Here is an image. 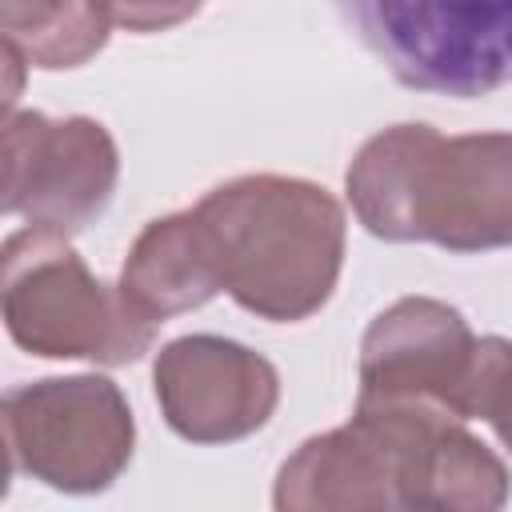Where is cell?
Wrapping results in <instances>:
<instances>
[{
	"instance_id": "7a4b0ae2",
	"label": "cell",
	"mask_w": 512,
	"mask_h": 512,
	"mask_svg": "<svg viewBox=\"0 0 512 512\" xmlns=\"http://www.w3.org/2000/svg\"><path fill=\"white\" fill-rule=\"evenodd\" d=\"M344 188L356 220L380 240L512 248V132L444 136L432 124H392L360 144Z\"/></svg>"
},
{
	"instance_id": "6da1fadb",
	"label": "cell",
	"mask_w": 512,
	"mask_h": 512,
	"mask_svg": "<svg viewBox=\"0 0 512 512\" xmlns=\"http://www.w3.org/2000/svg\"><path fill=\"white\" fill-rule=\"evenodd\" d=\"M508 500L504 460L436 404L356 400L348 424L304 440L276 472L280 512L448 508L492 512Z\"/></svg>"
},
{
	"instance_id": "8992f818",
	"label": "cell",
	"mask_w": 512,
	"mask_h": 512,
	"mask_svg": "<svg viewBox=\"0 0 512 512\" xmlns=\"http://www.w3.org/2000/svg\"><path fill=\"white\" fill-rule=\"evenodd\" d=\"M4 444L8 472L88 496L120 480L132 460L136 424L108 376H52L4 396Z\"/></svg>"
},
{
	"instance_id": "5bb4252c",
	"label": "cell",
	"mask_w": 512,
	"mask_h": 512,
	"mask_svg": "<svg viewBox=\"0 0 512 512\" xmlns=\"http://www.w3.org/2000/svg\"><path fill=\"white\" fill-rule=\"evenodd\" d=\"M200 4H204V0H200Z\"/></svg>"
},
{
	"instance_id": "277c9868",
	"label": "cell",
	"mask_w": 512,
	"mask_h": 512,
	"mask_svg": "<svg viewBox=\"0 0 512 512\" xmlns=\"http://www.w3.org/2000/svg\"><path fill=\"white\" fill-rule=\"evenodd\" d=\"M0 300L8 336L48 360L132 364L156 336V320L144 316L120 284L96 280L68 236L32 224L4 240Z\"/></svg>"
},
{
	"instance_id": "7c38bea8",
	"label": "cell",
	"mask_w": 512,
	"mask_h": 512,
	"mask_svg": "<svg viewBox=\"0 0 512 512\" xmlns=\"http://www.w3.org/2000/svg\"><path fill=\"white\" fill-rule=\"evenodd\" d=\"M464 420H484L512 452V340L480 336L460 396Z\"/></svg>"
},
{
	"instance_id": "52a82bcc",
	"label": "cell",
	"mask_w": 512,
	"mask_h": 512,
	"mask_svg": "<svg viewBox=\"0 0 512 512\" xmlns=\"http://www.w3.org/2000/svg\"><path fill=\"white\" fill-rule=\"evenodd\" d=\"M120 180L112 132L92 116L52 120L8 112L4 120V212L32 228L76 236L108 204Z\"/></svg>"
},
{
	"instance_id": "30bf717a",
	"label": "cell",
	"mask_w": 512,
	"mask_h": 512,
	"mask_svg": "<svg viewBox=\"0 0 512 512\" xmlns=\"http://www.w3.org/2000/svg\"><path fill=\"white\" fill-rule=\"evenodd\" d=\"M120 288L156 324L220 296V280L192 208L160 216L136 236L120 272Z\"/></svg>"
},
{
	"instance_id": "3957f363",
	"label": "cell",
	"mask_w": 512,
	"mask_h": 512,
	"mask_svg": "<svg viewBox=\"0 0 512 512\" xmlns=\"http://www.w3.org/2000/svg\"><path fill=\"white\" fill-rule=\"evenodd\" d=\"M220 292L244 312L296 324L320 312L344 268V208L300 176H236L192 204Z\"/></svg>"
},
{
	"instance_id": "ba28073f",
	"label": "cell",
	"mask_w": 512,
	"mask_h": 512,
	"mask_svg": "<svg viewBox=\"0 0 512 512\" xmlns=\"http://www.w3.org/2000/svg\"><path fill=\"white\" fill-rule=\"evenodd\" d=\"M156 404L168 428L192 444H232L260 432L280 404L276 368L224 336H180L152 364Z\"/></svg>"
},
{
	"instance_id": "8fae6325",
	"label": "cell",
	"mask_w": 512,
	"mask_h": 512,
	"mask_svg": "<svg viewBox=\"0 0 512 512\" xmlns=\"http://www.w3.org/2000/svg\"><path fill=\"white\" fill-rule=\"evenodd\" d=\"M0 32L28 68H80L112 32L108 0H0Z\"/></svg>"
},
{
	"instance_id": "4fadbf2b",
	"label": "cell",
	"mask_w": 512,
	"mask_h": 512,
	"mask_svg": "<svg viewBox=\"0 0 512 512\" xmlns=\"http://www.w3.org/2000/svg\"><path fill=\"white\" fill-rule=\"evenodd\" d=\"M112 24L128 32H164L200 12V0H108Z\"/></svg>"
},
{
	"instance_id": "5b68a950",
	"label": "cell",
	"mask_w": 512,
	"mask_h": 512,
	"mask_svg": "<svg viewBox=\"0 0 512 512\" xmlns=\"http://www.w3.org/2000/svg\"><path fill=\"white\" fill-rule=\"evenodd\" d=\"M336 8L404 88L476 100L512 84V0H336Z\"/></svg>"
},
{
	"instance_id": "9c48e42d",
	"label": "cell",
	"mask_w": 512,
	"mask_h": 512,
	"mask_svg": "<svg viewBox=\"0 0 512 512\" xmlns=\"http://www.w3.org/2000/svg\"><path fill=\"white\" fill-rule=\"evenodd\" d=\"M476 336L468 320L432 296L388 304L360 340V396L436 404L460 416Z\"/></svg>"
}]
</instances>
